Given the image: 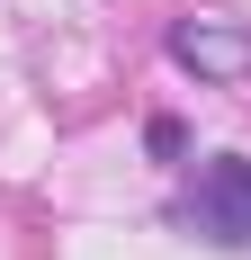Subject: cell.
<instances>
[{
	"label": "cell",
	"instance_id": "obj_2",
	"mask_svg": "<svg viewBox=\"0 0 251 260\" xmlns=\"http://www.w3.org/2000/svg\"><path fill=\"white\" fill-rule=\"evenodd\" d=\"M171 63H179V72H198V81H215V90L251 81V18H225V9L179 18V27H171Z\"/></svg>",
	"mask_w": 251,
	"mask_h": 260
},
{
	"label": "cell",
	"instance_id": "obj_3",
	"mask_svg": "<svg viewBox=\"0 0 251 260\" xmlns=\"http://www.w3.org/2000/svg\"><path fill=\"white\" fill-rule=\"evenodd\" d=\"M144 144H152L162 161H179V153H189V135H179V117H152V126H144Z\"/></svg>",
	"mask_w": 251,
	"mask_h": 260
},
{
	"label": "cell",
	"instance_id": "obj_1",
	"mask_svg": "<svg viewBox=\"0 0 251 260\" xmlns=\"http://www.w3.org/2000/svg\"><path fill=\"white\" fill-rule=\"evenodd\" d=\"M179 224L206 251H251V161L242 153H206L198 180L179 188Z\"/></svg>",
	"mask_w": 251,
	"mask_h": 260
}]
</instances>
